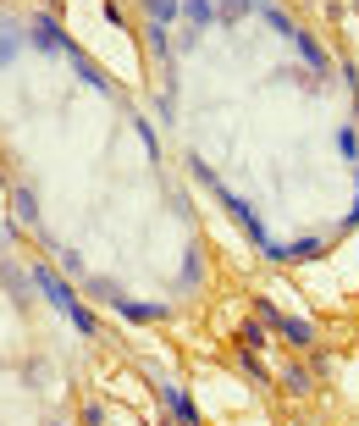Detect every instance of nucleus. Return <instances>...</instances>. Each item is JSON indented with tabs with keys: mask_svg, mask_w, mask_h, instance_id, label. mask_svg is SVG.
<instances>
[{
	"mask_svg": "<svg viewBox=\"0 0 359 426\" xmlns=\"http://www.w3.org/2000/svg\"><path fill=\"white\" fill-rule=\"evenodd\" d=\"M166 398H171V410H177V421H188V426H194V398H188V394H177V388H171Z\"/></svg>",
	"mask_w": 359,
	"mask_h": 426,
	"instance_id": "f257e3e1",
	"label": "nucleus"
}]
</instances>
